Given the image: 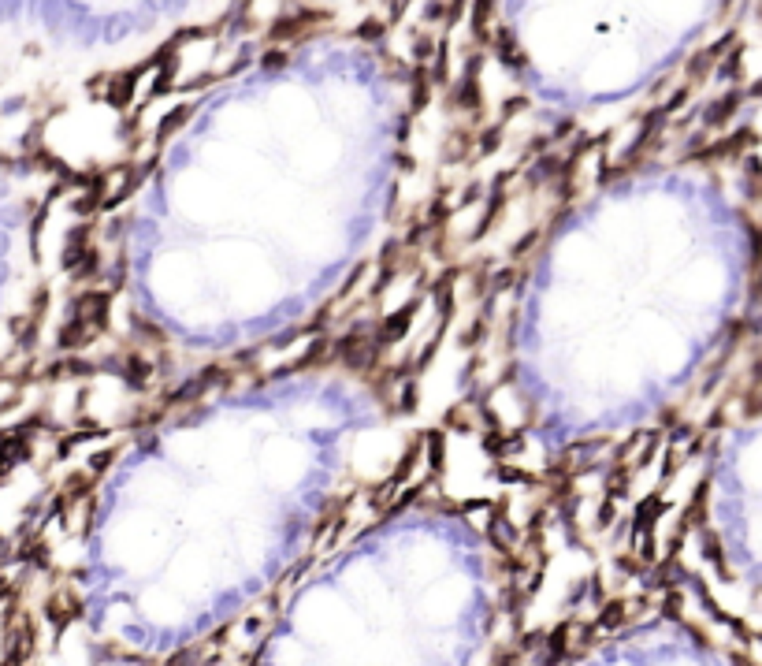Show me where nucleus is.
Instances as JSON below:
<instances>
[{
  "mask_svg": "<svg viewBox=\"0 0 762 666\" xmlns=\"http://www.w3.org/2000/svg\"><path fill=\"white\" fill-rule=\"evenodd\" d=\"M108 306H112V291H82L71 302V317L89 324L94 332L108 328Z\"/></svg>",
  "mask_w": 762,
  "mask_h": 666,
  "instance_id": "f257e3e1",
  "label": "nucleus"
},
{
  "mask_svg": "<svg viewBox=\"0 0 762 666\" xmlns=\"http://www.w3.org/2000/svg\"><path fill=\"white\" fill-rule=\"evenodd\" d=\"M417 309H420V302H417V298H409L405 306H398L394 313H387V317L379 320V332H376L372 339H376L379 346H383V343H394V339H402L405 332L413 328V317H417Z\"/></svg>",
  "mask_w": 762,
  "mask_h": 666,
  "instance_id": "f03ea898",
  "label": "nucleus"
},
{
  "mask_svg": "<svg viewBox=\"0 0 762 666\" xmlns=\"http://www.w3.org/2000/svg\"><path fill=\"white\" fill-rule=\"evenodd\" d=\"M123 384L127 387H138V391H146L149 384H153V365L138 354V350H130V354L123 358Z\"/></svg>",
  "mask_w": 762,
  "mask_h": 666,
  "instance_id": "7ed1b4c3",
  "label": "nucleus"
},
{
  "mask_svg": "<svg viewBox=\"0 0 762 666\" xmlns=\"http://www.w3.org/2000/svg\"><path fill=\"white\" fill-rule=\"evenodd\" d=\"M89 234H94V231H89L86 224L82 227H71L68 242H63V268L75 272L78 265H82V257L89 253Z\"/></svg>",
  "mask_w": 762,
  "mask_h": 666,
  "instance_id": "20e7f679",
  "label": "nucleus"
},
{
  "mask_svg": "<svg viewBox=\"0 0 762 666\" xmlns=\"http://www.w3.org/2000/svg\"><path fill=\"white\" fill-rule=\"evenodd\" d=\"M740 104H744L740 89H729L725 97H718V101L711 104V112H703V127H721V123L729 120V115H737V112H740Z\"/></svg>",
  "mask_w": 762,
  "mask_h": 666,
  "instance_id": "39448f33",
  "label": "nucleus"
},
{
  "mask_svg": "<svg viewBox=\"0 0 762 666\" xmlns=\"http://www.w3.org/2000/svg\"><path fill=\"white\" fill-rule=\"evenodd\" d=\"M491 49L498 52V60H502V63H509V68H528V56H524V49L514 42V34H509V30H498L491 37Z\"/></svg>",
  "mask_w": 762,
  "mask_h": 666,
  "instance_id": "423d86ee",
  "label": "nucleus"
},
{
  "mask_svg": "<svg viewBox=\"0 0 762 666\" xmlns=\"http://www.w3.org/2000/svg\"><path fill=\"white\" fill-rule=\"evenodd\" d=\"M94 339H97V332L89 328V324H82V320L71 317V320L60 328V339H56V343H60V350H78V346L94 343Z\"/></svg>",
  "mask_w": 762,
  "mask_h": 666,
  "instance_id": "0eeeda50",
  "label": "nucleus"
},
{
  "mask_svg": "<svg viewBox=\"0 0 762 666\" xmlns=\"http://www.w3.org/2000/svg\"><path fill=\"white\" fill-rule=\"evenodd\" d=\"M134 82H138V71H127V75H115V78H108V104H130V94H134Z\"/></svg>",
  "mask_w": 762,
  "mask_h": 666,
  "instance_id": "6e6552de",
  "label": "nucleus"
},
{
  "mask_svg": "<svg viewBox=\"0 0 762 666\" xmlns=\"http://www.w3.org/2000/svg\"><path fill=\"white\" fill-rule=\"evenodd\" d=\"M502 208H506V194H498V190H495V194H491V201H488V208H483V216L476 220V227H472L469 239H483V234L491 231L495 220L502 216Z\"/></svg>",
  "mask_w": 762,
  "mask_h": 666,
  "instance_id": "1a4fd4ad",
  "label": "nucleus"
},
{
  "mask_svg": "<svg viewBox=\"0 0 762 666\" xmlns=\"http://www.w3.org/2000/svg\"><path fill=\"white\" fill-rule=\"evenodd\" d=\"M190 115H193V104H179V108H172V112H167L160 123H156V142H167V138H172L175 130L182 127V123L190 120Z\"/></svg>",
  "mask_w": 762,
  "mask_h": 666,
  "instance_id": "9d476101",
  "label": "nucleus"
},
{
  "mask_svg": "<svg viewBox=\"0 0 762 666\" xmlns=\"http://www.w3.org/2000/svg\"><path fill=\"white\" fill-rule=\"evenodd\" d=\"M89 372H94V365H89V361H82V358H68V361L49 365V372H45V376H49V380H68V376H75V380H78V376H89Z\"/></svg>",
  "mask_w": 762,
  "mask_h": 666,
  "instance_id": "9b49d317",
  "label": "nucleus"
},
{
  "mask_svg": "<svg viewBox=\"0 0 762 666\" xmlns=\"http://www.w3.org/2000/svg\"><path fill=\"white\" fill-rule=\"evenodd\" d=\"M409 82H413V101H409V112L417 115V112H424V108H428V97H431V78H428V68H417Z\"/></svg>",
  "mask_w": 762,
  "mask_h": 666,
  "instance_id": "f8f14e48",
  "label": "nucleus"
},
{
  "mask_svg": "<svg viewBox=\"0 0 762 666\" xmlns=\"http://www.w3.org/2000/svg\"><path fill=\"white\" fill-rule=\"evenodd\" d=\"M424 443H428V469L439 477L443 469H446V436H443V432H428Z\"/></svg>",
  "mask_w": 762,
  "mask_h": 666,
  "instance_id": "ddd939ff",
  "label": "nucleus"
},
{
  "mask_svg": "<svg viewBox=\"0 0 762 666\" xmlns=\"http://www.w3.org/2000/svg\"><path fill=\"white\" fill-rule=\"evenodd\" d=\"M469 149H472V134L469 130H454V134L446 138V146H443V156L454 164V161H465Z\"/></svg>",
  "mask_w": 762,
  "mask_h": 666,
  "instance_id": "4468645a",
  "label": "nucleus"
},
{
  "mask_svg": "<svg viewBox=\"0 0 762 666\" xmlns=\"http://www.w3.org/2000/svg\"><path fill=\"white\" fill-rule=\"evenodd\" d=\"M476 413H480V406H454L450 413H446V425L450 428H462V432H472V428H476Z\"/></svg>",
  "mask_w": 762,
  "mask_h": 666,
  "instance_id": "2eb2a0df",
  "label": "nucleus"
},
{
  "mask_svg": "<svg viewBox=\"0 0 762 666\" xmlns=\"http://www.w3.org/2000/svg\"><path fill=\"white\" fill-rule=\"evenodd\" d=\"M714 68V52L711 49H703V52H695V56L688 60V78L692 82H703V75Z\"/></svg>",
  "mask_w": 762,
  "mask_h": 666,
  "instance_id": "dca6fc26",
  "label": "nucleus"
},
{
  "mask_svg": "<svg viewBox=\"0 0 762 666\" xmlns=\"http://www.w3.org/2000/svg\"><path fill=\"white\" fill-rule=\"evenodd\" d=\"M417 454H420V443H413V447L402 454V462H398V469H394V477H390V484H394V488H398L402 480L413 473V462H417Z\"/></svg>",
  "mask_w": 762,
  "mask_h": 666,
  "instance_id": "f3484780",
  "label": "nucleus"
},
{
  "mask_svg": "<svg viewBox=\"0 0 762 666\" xmlns=\"http://www.w3.org/2000/svg\"><path fill=\"white\" fill-rule=\"evenodd\" d=\"M472 15H476V19H472V30H476L480 42H488V19L495 15V4H476V8H472Z\"/></svg>",
  "mask_w": 762,
  "mask_h": 666,
  "instance_id": "a211bd4d",
  "label": "nucleus"
},
{
  "mask_svg": "<svg viewBox=\"0 0 762 666\" xmlns=\"http://www.w3.org/2000/svg\"><path fill=\"white\" fill-rule=\"evenodd\" d=\"M383 34H387V26L379 23V19H364V23L357 26V37H361V42H369V45H376Z\"/></svg>",
  "mask_w": 762,
  "mask_h": 666,
  "instance_id": "6ab92c4d",
  "label": "nucleus"
},
{
  "mask_svg": "<svg viewBox=\"0 0 762 666\" xmlns=\"http://www.w3.org/2000/svg\"><path fill=\"white\" fill-rule=\"evenodd\" d=\"M703 544H706V558H711V563H714L721 573H729V570H725V555H721V544H718V536H714V532H706V536H703Z\"/></svg>",
  "mask_w": 762,
  "mask_h": 666,
  "instance_id": "aec40b11",
  "label": "nucleus"
},
{
  "mask_svg": "<svg viewBox=\"0 0 762 666\" xmlns=\"http://www.w3.org/2000/svg\"><path fill=\"white\" fill-rule=\"evenodd\" d=\"M621 622H625V603L621 599H614V603L602 607V625H607V629H614V625H621Z\"/></svg>",
  "mask_w": 762,
  "mask_h": 666,
  "instance_id": "412c9836",
  "label": "nucleus"
},
{
  "mask_svg": "<svg viewBox=\"0 0 762 666\" xmlns=\"http://www.w3.org/2000/svg\"><path fill=\"white\" fill-rule=\"evenodd\" d=\"M97 265H101V257H97L94 250H89V253L82 257V265L75 268V283H86V279H89V276H94V272H97Z\"/></svg>",
  "mask_w": 762,
  "mask_h": 666,
  "instance_id": "4be33fe9",
  "label": "nucleus"
},
{
  "mask_svg": "<svg viewBox=\"0 0 762 666\" xmlns=\"http://www.w3.org/2000/svg\"><path fill=\"white\" fill-rule=\"evenodd\" d=\"M540 234H543L540 227H532L528 234H524V239H517V242H514V250H509V257H514V260H521V257H524V253H528L532 246H535V239H540Z\"/></svg>",
  "mask_w": 762,
  "mask_h": 666,
  "instance_id": "5701e85b",
  "label": "nucleus"
},
{
  "mask_svg": "<svg viewBox=\"0 0 762 666\" xmlns=\"http://www.w3.org/2000/svg\"><path fill=\"white\" fill-rule=\"evenodd\" d=\"M498 146H502V123H498V127H488V130L480 134V153H491V149H498Z\"/></svg>",
  "mask_w": 762,
  "mask_h": 666,
  "instance_id": "b1692460",
  "label": "nucleus"
},
{
  "mask_svg": "<svg viewBox=\"0 0 762 666\" xmlns=\"http://www.w3.org/2000/svg\"><path fill=\"white\" fill-rule=\"evenodd\" d=\"M112 462H115V451H97L94 458H89V477H101Z\"/></svg>",
  "mask_w": 762,
  "mask_h": 666,
  "instance_id": "393cba45",
  "label": "nucleus"
},
{
  "mask_svg": "<svg viewBox=\"0 0 762 666\" xmlns=\"http://www.w3.org/2000/svg\"><path fill=\"white\" fill-rule=\"evenodd\" d=\"M740 63H744V49H732V56L725 60V68H721V75L732 78V82H740Z\"/></svg>",
  "mask_w": 762,
  "mask_h": 666,
  "instance_id": "a878e982",
  "label": "nucleus"
},
{
  "mask_svg": "<svg viewBox=\"0 0 762 666\" xmlns=\"http://www.w3.org/2000/svg\"><path fill=\"white\" fill-rule=\"evenodd\" d=\"M286 60H291V52H286V49H272V52H265V60H260V63L272 71V68H286Z\"/></svg>",
  "mask_w": 762,
  "mask_h": 666,
  "instance_id": "bb28decb",
  "label": "nucleus"
},
{
  "mask_svg": "<svg viewBox=\"0 0 762 666\" xmlns=\"http://www.w3.org/2000/svg\"><path fill=\"white\" fill-rule=\"evenodd\" d=\"M680 458H685L680 451H666V458H662V477H673L677 469H680Z\"/></svg>",
  "mask_w": 762,
  "mask_h": 666,
  "instance_id": "cd10ccee",
  "label": "nucleus"
},
{
  "mask_svg": "<svg viewBox=\"0 0 762 666\" xmlns=\"http://www.w3.org/2000/svg\"><path fill=\"white\" fill-rule=\"evenodd\" d=\"M413 56H417L420 63L431 60V56H436V42H431V37H417V52H413Z\"/></svg>",
  "mask_w": 762,
  "mask_h": 666,
  "instance_id": "c85d7f7f",
  "label": "nucleus"
},
{
  "mask_svg": "<svg viewBox=\"0 0 762 666\" xmlns=\"http://www.w3.org/2000/svg\"><path fill=\"white\" fill-rule=\"evenodd\" d=\"M521 108H528V97H509L502 104V120H509V115H517Z\"/></svg>",
  "mask_w": 762,
  "mask_h": 666,
  "instance_id": "c756f323",
  "label": "nucleus"
},
{
  "mask_svg": "<svg viewBox=\"0 0 762 666\" xmlns=\"http://www.w3.org/2000/svg\"><path fill=\"white\" fill-rule=\"evenodd\" d=\"M402 410H405V413H413V410H417V387H413V384H405V387H402Z\"/></svg>",
  "mask_w": 762,
  "mask_h": 666,
  "instance_id": "7c9ffc66",
  "label": "nucleus"
},
{
  "mask_svg": "<svg viewBox=\"0 0 762 666\" xmlns=\"http://www.w3.org/2000/svg\"><path fill=\"white\" fill-rule=\"evenodd\" d=\"M509 283H514V272H509V268H502V272H495V276H491V287H495V291H506Z\"/></svg>",
  "mask_w": 762,
  "mask_h": 666,
  "instance_id": "2f4dec72",
  "label": "nucleus"
},
{
  "mask_svg": "<svg viewBox=\"0 0 762 666\" xmlns=\"http://www.w3.org/2000/svg\"><path fill=\"white\" fill-rule=\"evenodd\" d=\"M439 15H446V8H443V4H428V8H424V19H428V23H436Z\"/></svg>",
  "mask_w": 762,
  "mask_h": 666,
  "instance_id": "473e14b6",
  "label": "nucleus"
},
{
  "mask_svg": "<svg viewBox=\"0 0 762 666\" xmlns=\"http://www.w3.org/2000/svg\"><path fill=\"white\" fill-rule=\"evenodd\" d=\"M398 168H402V172H413V156L409 153H398Z\"/></svg>",
  "mask_w": 762,
  "mask_h": 666,
  "instance_id": "72a5a7b5",
  "label": "nucleus"
}]
</instances>
